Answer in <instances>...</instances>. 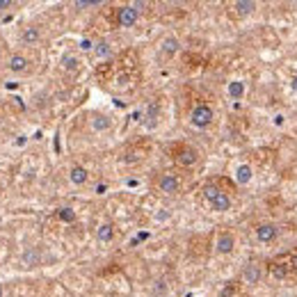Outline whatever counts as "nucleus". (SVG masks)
I'll return each instance as SVG.
<instances>
[{
    "mask_svg": "<svg viewBox=\"0 0 297 297\" xmlns=\"http://www.w3.org/2000/svg\"><path fill=\"white\" fill-rule=\"evenodd\" d=\"M213 119H215V114H213V108L211 106H197L194 110L190 112V124L194 126V128H208V126L213 124Z\"/></svg>",
    "mask_w": 297,
    "mask_h": 297,
    "instance_id": "nucleus-1",
    "label": "nucleus"
},
{
    "mask_svg": "<svg viewBox=\"0 0 297 297\" xmlns=\"http://www.w3.org/2000/svg\"><path fill=\"white\" fill-rule=\"evenodd\" d=\"M139 19V12L135 9L133 5H124V7H119V12H117V23L121 27H133L135 23H137Z\"/></svg>",
    "mask_w": 297,
    "mask_h": 297,
    "instance_id": "nucleus-2",
    "label": "nucleus"
},
{
    "mask_svg": "<svg viewBox=\"0 0 297 297\" xmlns=\"http://www.w3.org/2000/svg\"><path fill=\"white\" fill-rule=\"evenodd\" d=\"M233 249H236V236H233V233L222 231L217 238H215V251H217V254L226 256V254H231Z\"/></svg>",
    "mask_w": 297,
    "mask_h": 297,
    "instance_id": "nucleus-3",
    "label": "nucleus"
},
{
    "mask_svg": "<svg viewBox=\"0 0 297 297\" xmlns=\"http://www.w3.org/2000/svg\"><path fill=\"white\" fill-rule=\"evenodd\" d=\"M158 190L162 192V194H176V192L181 190V181H178L174 174H162V176L158 178Z\"/></svg>",
    "mask_w": 297,
    "mask_h": 297,
    "instance_id": "nucleus-4",
    "label": "nucleus"
},
{
    "mask_svg": "<svg viewBox=\"0 0 297 297\" xmlns=\"http://www.w3.org/2000/svg\"><path fill=\"white\" fill-rule=\"evenodd\" d=\"M277 224H272V222H265V224H258L256 226V238H258V243H272V240H277Z\"/></svg>",
    "mask_w": 297,
    "mask_h": 297,
    "instance_id": "nucleus-5",
    "label": "nucleus"
},
{
    "mask_svg": "<svg viewBox=\"0 0 297 297\" xmlns=\"http://www.w3.org/2000/svg\"><path fill=\"white\" fill-rule=\"evenodd\" d=\"M7 69L12 73H26L27 69H30V59H27L23 53H14L12 57L7 59Z\"/></svg>",
    "mask_w": 297,
    "mask_h": 297,
    "instance_id": "nucleus-6",
    "label": "nucleus"
},
{
    "mask_svg": "<svg viewBox=\"0 0 297 297\" xmlns=\"http://www.w3.org/2000/svg\"><path fill=\"white\" fill-rule=\"evenodd\" d=\"M176 160H178V165L192 167V165H194V162L199 160V153H197V149H192V146H183V149L178 151Z\"/></svg>",
    "mask_w": 297,
    "mask_h": 297,
    "instance_id": "nucleus-7",
    "label": "nucleus"
},
{
    "mask_svg": "<svg viewBox=\"0 0 297 297\" xmlns=\"http://www.w3.org/2000/svg\"><path fill=\"white\" fill-rule=\"evenodd\" d=\"M261 277H263V272H261V268H258L256 263H249V265H244V270H243V281L244 284H258L261 281Z\"/></svg>",
    "mask_w": 297,
    "mask_h": 297,
    "instance_id": "nucleus-8",
    "label": "nucleus"
},
{
    "mask_svg": "<svg viewBox=\"0 0 297 297\" xmlns=\"http://www.w3.org/2000/svg\"><path fill=\"white\" fill-rule=\"evenodd\" d=\"M89 126H92L94 133H106L112 128V119L106 117V114H92V119H89Z\"/></svg>",
    "mask_w": 297,
    "mask_h": 297,
    "instance_id": "nucleus-9",
    "label": "nucleus"
},
{
    "mask_svg": "<svg viewBox=\"0 0 297 297\" xmlns=\"http://www.w3.org/2000/svg\"><path fill=\"white\" fill-rule=\"evenodd\" d=\"M69 181H71L73 185H85L87 181H89V172H87L85 167L73 165L71 169H69Z\"/></svg>",
    "mask_w": 297,
    "mask_h": 297,
    "instance_id": "nucleus-10",
    "label": "nucleus"
},
{
    "mask_svg": "<svg viewBox=\"0 0 297 297\" xmlns=\"http://www.w3.org/2000/svg\"><path fill=\"white\" fill-rule=\"evenodd\" d=\"M251 178H254V169H251V165L243 162V165H238V167H236V183H238V185H247V183H251Z\"/></svg>",
    "mask_w": 297,
    "mask_h": 297,
    "instance_id": "nucleus-11",
    "label": "nucleus"
},
{
    "mask_svg": "<svg viewBox=\"0 0 297 297\" xmlns=\"http://www.w3.org/2000/svg\"><path fill=\"white\" fill-rule=\"evenodd\" d=\"M256 2L254 0H236L233 2V12L238 14V16H249V14L256 12Z\"/></svg>",
    "mask_w": 297,
    "mask_h": 297,
    "instance_id": "nucleus-12",
    "label": "nucleus"
},
{
    "mask_svg": "<svg viewBox=\"0 0 297 297\" xmlns=\"http://www.w3.org/2000/svg\"><path fill=\"white\" fill-rule=\"evenodd\" d=\"M211 208H213L215 213H226L229 208H231V197H229L226 192H219L217 197L211 201Z\"/></svg>",
    "mask_w": 297,
    "mask_h": 297,
    "instance_id": "nucleus-13",
    "label": "nucleus"
},
{
    "mask_svg": "<svg viewBox=\"0 0 297 297\" xmlns=\"http://www.w3.org/2000/svg\"><path fill=\"white\" fill-rule=\"evenodd\" d=\"M41 39V30L37 26H27L23 32H21V41L23 44H37Z\"/></svg>",
    "mask_w": 297,
    "mask_h": 297,
    "instance_id": "nucleus-14",
    "label": "nucleus"
},
{
    "mask_svg": "<svg viewBox=\"0 0 297 297\" xmlns=\"http://www.w3.org/2000/svg\"><path fill=\"white\" fill-rule=\"evenodd\" d=\"M114 238V226L110 224V222H106V224H101L99 229H96V240L99 243H110Z\"/></svg>",
    "mask_w": 297,
    "mask_h": 297,
    "instance_id": "nucleus-15",
    "label": "nucleus"
},
{
    "mask_svg": "<svg viewBox=\"0 0 297 297\" xmlns=\"http://www.w3.org/2000/svg\"><path fill=\"white\" fill-rule=\"evenodd\" d=\"M160 51L167 55V57H172V55L178 53V39L176 37H165L162 44H160Z\"/></svg>",
    "mask_w": 297,
    "mask_h": 297,
    "instance_id": "nucleus-16",
    "label": "nucleus"
},
{
    "mask_svg": "<svg viewBox=\"0 0 297 297\" xmlns=\"http://www.w3.org/2000/svg\"><path fill=\"white\" fill-rule=\"evenodd\" d=\"M229 96H231L233 101H240L244 96V82L243 80H233V82H229Z\"/></svg>",
    "mask_w": 297,
    "mask_h": 297,
    "instance_id": "nucleus-17",
    "label": "nucleus"
},
{
    "mask_svg": "<svg viewBox=\"0 0 297 297\" xmlns=\"http://www.w3.org/2000/svg\"><path fill=\"white\" fill-rule=\"evenodd\" d=\"M110 53H112V48H110V44L108 41H99V44H94V55L101 59L110 57Z\"/></svg>",
    "mask_w": 297,
    "mask_h": 297,
    "instance_id": "nucleus-18",
    "label": "nucleus"
},
{
    "mask_svg": "<svg viewBox=\"0 0 297 297\" xmlns=\"http://www.w3.org/2000/svg\"><path fill=\"white\" fill-rule=\"evenodd\" d=\"M78 57H76V55H64V57H62V66H64L66 71H76V69H78Z\"/></svg>",
    "mask_w": 297,
    "mask_h": 297,
    "instance_id": "nucleus-19",
    "label": "nucleus"
},
{
    "mask_svg": "<svg viewBox=\"0 0 297 297\" xmlns=\"http://www.w3.org/2000/svg\"><path fill=\"white\" fill-rule=\"evenodd\" d=\"M57 217L62 219V222H73V219H76V213H73L71 208H59Z\"/></svg>",
    "mask_w": 297,
    "mask_h": 297,
    "instance_id": "nucleus-20",
    "label": "nucleus"
},
{
    "mask_svg": "<svg viewBox=\"0 0 297 297\" xmlns=\"http://www.w3.org/2000/svg\"><path fill=\"white\" fill-rule=\"evenodd\" d=\"M219 192H222V190H217L215 185H206V188H204V197L208 199V204H211V201H213L215 197H217Z\"/></svg>",
    "mask_w": 297,
    "mask_h": 297,
    "instance_id": "nucleus-21",
    "label": "nucleus"
},
{
    "mask_svg": "<svg viewBox=\"0 0 297 297\" xmlns=\"http://www.w3.org/2000/svg\"><path fill=\"white\" fill-rule=\"evenodd\" d=\"M99 5H103L101 0H78V2H76L78 9H85V7H99Z\"/></svg>",
    "mask_w": 297,
    "mask_h": 297,
    "instance_id": "nucleus-22",
    "label": "nucleus"
},
{
    "mask_svg": "<svg viewBox=\"0 0 297 297\" xmlns=\"http://www.w3.org/2000/svg\"><path fill=\"white\" fill-rule=\"evenodd\" d=\"M80 51H85V53L87 51H94V41L92 39H82L80 41Z\"/></svg>",
    "mask_w": 297,
    "mask_h": 297,
    "instance_id": "nucleus-23",
    "label": "nucleus"
},
{
    "mask_svg": "<svg viewBox=\"0 0 297 297\" xmlns=\"http://www.w3.org/2000/svg\"><path fill=\"white\" fill-rule=\"evenodd\" d=\"M284 121H286V117L281 112H277V114H274V119H272V124H274V126H284Z\"/></svg>",
    "mask_w": 297,
    "mask_h": 297,
    "instance_id": "nucleus-24",
    "label": "nucleus"
},
{
    "mask_svg": "<svg viewBox=\"0 0 297 297\" xmlns=\"http://www.w3.org/2000/svg\"><path fill=\"white\" fill-rule=\"evenodd\" d=\"M12 5H14L12 0H0V12H5V9H9Z\"/></svg>",
    "mask_w": 297,
    "mask_h": 297,
    "instance_id": "nucleus-25",
    "label": "nucleus"
},
{
    "mask_svg": "<svg viewBox=\"0 0 297 297\" xmlns=\"http://www.w3.org/2000/svg\"><path fill=\"white\" fill-rule=\"evenodd\" d=\"M106 192H108V185H103V183L96 185V194H106Z\"/></svg>",
    "mask_w": 297,
    "mask_h": 297,
    "instance_id": "nucleus-26",
    "label": "nucleus"
},
{
    "mask_svg": "<svg viewBox=\"0 0 297 297\" xmlns=\"http://www.w3.org/2000/svg\"><path fill=\"white\" fill-rule=\"evenodd\" d=\"M128 82V76H119L117 78V85H126Z\"/></svg>",
    "mask_w": 297,
    "mask_h": 297,
    "instance_id": "nucleus-27",
    "label": "nucleus"
},
{
    "mask_svg": "<svg viewBox=\"0 0 297 297\" xmlns=\"http://www.w3.org/2000/svg\"><path fill=\"white\" fill-rule=\"evenodd\" d=\"M291 89L297 94V76H293V80H291Z\"/></svg>",
    "mask_w": 297,
    "mask_h": 297,
    "instance_id": "nucleus-28",
    "label": "nucleus"
},
{
    "mask_svg": "<svg viewBox=\"0 0 297 297\" xmlns=\"http://www.w3.org/2000/svg\"><path fill=\"white\" fill-rule=\"evenodd\" d=\"M0 297H5V288H2V284H0Z\"/></svg>",
    "mask_w": 297,
    "mask_h": 297,
    "instance_id": "nucleus-29",
    "label": "nucleus"
},
{
    "mask_svg": "<svg viewBox=\"0 0 297 297\" xmlns=\"http://www.w3.org/2000/svg\"><path fill=\"white\" fill-rule=\"evenodd\" d=\"M0 59H2V41H0Z\"/></svg>",
    "mask_w": 297,
    "mask_h": 297,
    "instance_id": "nucleus-30",
    "label": "nucleus"
},
{
    "mask_svg": "<svg viewBox=\"0 0 297 297\" xmlns=\"http://www.w3.org/2000/svg\"><path fill=\"white\" fill-rule=\"evenodd\" d=\"M281 297H291V295H281Z\"/></svg>",
    "mask_w": 297,
    "mask_h": 297,
    "instance_id": "nucleus-31",
    "label": "nucleus"
},
{
    "mask_svg": "<svg viewBox=\"0 0 297 297\" xmlns=\"http://www.w3.org/2000/svg\"><path fill=\"white\" fill-rule=\"evenodd\" d=\"M0 172H2V169H0Z\"/></svg>",
    "mask_w": 297,
    "mask_h": 297,
    "instance_id": "nucleus-32",
    "label": "nucleus"
}]
</instances>
